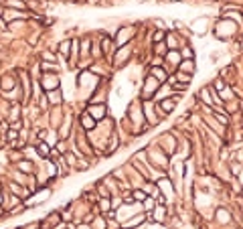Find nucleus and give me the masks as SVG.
I'll list each match as a JSON object with an SVG mask.
<instances>
[{
    "label": "nucleus",
    "instance_id": "1",
    "mask_svg": "<svg viewBox=\"0 0 243 229\" xmlns=\"http://www.w3.org/2000/svg\"><path fill=\"white\" fill-rule=\"evenodd\" d=\"M158 79L152 75V77H148L146 79V85H144V97H150V95H154L156 93V89H158Z\"/></svg>",
    "mask_w": 243,
    "mask_h": 229
},
{
    "label": "nucleus",
    "instance_id": "2",
    "mask_svg": "<svg viewBox=\"0 0 243 229\" xmlns=\"http://www.w3.org/2000/svg\"><path fill=\"white\" fill-rule=\"evenodd\" d=\"M132 33H134V29L132 27H126V29H120L118 31V37H116V41H118V45H124L130 37H132Z\"/></svg>",
    "mask_w": 243,
    "mask_h": 229
},
{
    "label": "nucleus",
    "instance_id": "3",
    "mask_svg": "<svg viewBox=\"0 0 243 229\" xmlns=\"http://www.w3.org/2000/svg\"><path fill=\"white\" fill-rule=\"evenodd\" d=\"M193 29H195V31H197V33H205V31H207V18H197V20H195V22H193Z\"/></svg>",
    "mask_w": 243,
    "mask_h": 229
},
{
    "label": "nucleus",
    "instance_id": "4",
    "mask_svg": "<svg viewBox=\"0 0 243 229\" xmlns=\"http://www.w3.org/2000/svg\"><path fill=\"white\" fill-rule=\"evenodd\" d=\"M176 101H178V97H172V99L168 97V99H164V101H162V108H164L166 112H172V110L176 108Z\"/></svg>",
    "mask_w": 243,
    "mask_h": 229
},
{
    "label": "nucleus",
    "instance_id": "5",
    "mask_svg": "<svg viewBox=\"0 0 243 229\" xmlns=\"http://www.w3.org/2000/svg\"><path fill=\"white\" fill-rule=\"evenodd\" d=\"M144 110H146V116H148L150 124H158V120L154 118V112H152V103H150V101H146V103H144Z\"/></svg>",
    "mask_w": 243,
    "mask_h": 229
},
{
    "label": "nucleus",
    "instance_id": "6",
    "mask_svg": "<svg viewBox=\"0 0 243 229\" xmlns=\"http://www.w3.org/2000/svg\"><path fill=\"white\" fill-rule=\"evenodd\" d=\"M180 69H182V71H186L189 75H191V73H195V63H193V59L182 61V63H180Z\"/></svg>",
    "mask_w": 243,
    "mask_h": 229
},
{
    "label": "nucleus",
    "instance_id": "7",
    "mask_svg": "<svg viewBox=\"0 0 243 229\" xmlns=\"http://www.w3.org/2000/svg\"><path fill=\"white\" fill-rule=\"evenodd\" d=\"M140 223H144V215H138V217L130 219L128 223H124V227H126V229H130V227H134V225H140Z\"/></svg>",
    "mask_w": 243,
    "mask_h": 229
},
{
    "label": "nucleus",
    "instance_id": "8",
    "mask_svg": "<svg viewBox=\"0 0 243 229\" xmlns=\"http://www.w3.org/2000/svg\"><path fill=\"white\" fill-rule=\"evenodd\" d=\"M128 55H130V49L126 47V49H122L120 53H118V57H116V61H118V63H122V61H126V59H128Z\"/></svg>",
    "mask_w": 243,
    "mask_h": 229
},
{
    "label": "nucleus",
    "instance_id": "9",
    "mask_svg": "<svg viewBox=\"0 0 243 229\" xmlns=\"http://www.w3.org/2000/svg\"><path fill=\"white\" fill-rule=\"evenodd\" d=\"M83 126H85V128H89V130H91V128H93V126H95V120H93V118H91V116H87V114H85V116H83Z\"/></svg>",
    "mask_w": 243,
    "mask_h": 229
},
{
    "label": "nucleus",
    "instance_id": "10",
    "mask_svg": "<svg viewBox=\"0 0 243 229\" xmlns=\"http://www.w3.org/2000/svg\"><path fill=\"white\" fill-rule=\"evenodd\" d=\"M59 99H61V93L59 91H51L49 93V101H51V103H57Z\"/></svg>",
    "mask_w": 243,
    "mask_h": 229
},
{
    "label": "nucleus",
    "instance_id": "11",
    "mask_svg": "<svg viewBox=\"0 0 243 229\" xmlns=\"http://www.w3.org/2000/svg\"><path fill=\"white\" fill-rule=\"evenodd\" d=\"M134 201H146V195H144V191H134Z\"/></svg>",
    "mask_w": 243,
    "mask_h": 229
},
{
    "label": "nucleus",
    "instance_id": "12",
    "mask_svg": "<svg viewBox=\"0 0 243 229\" xmlns=\"http://www.w3.org/2000/svg\"><path fill=\"white\" fill-rule=\"evenodd\" d=\"M47 152H49V146H47V144H40L39 146V154L40 156H47Z\"/></svg>",
    "mask_w": 243,
    "mask_h": 229
},
{
    "label": "nucleus",
    "instance_id": "13",
    "mask_svg": "<svg viewBox=\"0 0 243 229\" xmlns=\"http://www.w3.org/2000/svg\"><path fill=\"white\" fill-rule=\"evenodd\" d=\"M156 219H158V221H162V219H164V209H162V207H158V209H156Z\"/></svg>",
    "mask_w": 243,
    "mask_h": 229
},
{
    "label": "nucleus",
    "instance_id": "14",
    "mask_svg": "<svg viewBox=\"0 0 243 229\" xmlns=\"http://www.w3.org/2000/svg\"><path fill=\"white\" fill-rule=\"evenodd\" d=\"M182 57H186V59H193V49H184V51H182Z\"/></svg>",
    "mask_w": 243,
    "mask_h": 229
},
{
    "label": "nucleus",
    "instance_id": "15",
    "mask_svg": "<svg viewBox=\"0 0 243 229\" xmlns=\"http://www.w3.org/2000/svg\"><path fill=\"white\" fill-rule=\"evenodd\" d=\"M2 85L10 89V87H12V79H10V77H4V83H2Z\"/></svg>",
    "mask_w": 243,
    "mask_h": 229
},
{
    "label": "nucleus",
    "instance_id": "16",
    "mask_svg": "<svg viewBox=\"0 0 243 229\" xmlns=\"http://www.w3.org/2000/svg\"><path fill=\"white\" fill-rule=\"evenodd\" d=\"M162 37H164V33H162V31L154 33V41H156V43H158V41H162Z\"/></svg>",
    "mask_w": 243,
    "mask_h": 229
},
{
    "label": "nucleus",
    "instance_id": "17",
    "mask_svg": "<svg viewBox=\"0 0 243 229\" xmlns=\"http://www.w3.org/2000/svg\"><path fill=\"white\" fill-rule=\"evenodd\" d=\"M99 205H101V209H103V211H108V209H110V203H108V199H103Z\"/></svg>",
    "mask_w": 243,
    "mask_h": 229
},
{
    "label": "nucleus",
    "instance_id": "18",
    "mask_svg": "<svg viewBox=\"0 0 243 229\" xmlns=\"http://www.w3.org/2000/svg\"><path fill=\"white\" fill-rule=\"evenodd\" d=\"M67 49H69V43H63V45H61V53H63V55H67V53H69Z\"/></svg>",
    "mask_w": 243,
    "mask_h": 229
},
{
    "label": "nucleus",
    "instance_id": "19",
    "mask_svg": "<svg viewBox=\"0 0 243 229\" xmlns=\"http://www.w3.org/2000/svg\"><path fill=\"white\" fill-rule=\"evenodd\" d=\"M215 87H217V89H223V81L217 79V81H215Z\"/></svg>",
    "mask_w": 243,
    "mask_h": 229
}]
</instances>
